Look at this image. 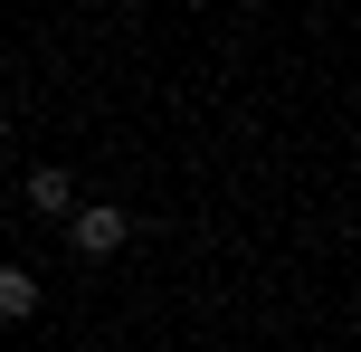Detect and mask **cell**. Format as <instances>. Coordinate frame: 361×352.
I'll list each match as a JSON object with an SVG mask.
<instances>
[{
  "label": "cell",
  "instance_id": "cell-2",
  "mask_svg": "<svg viewBox=\"0 0 361 352\" xmlns=\"http://www.w3.org/2000/svg\"><path fill=\"white\" fill-rule=\"evenodd\" d=\"M19 200H29L38 219H67V210H76V171L67 162H29V171H19Z\"/></svg>",
  "mask_w": 361,
  "mask_h": 352
},
{
  "label": "cell",
  "instance_id": "cell-3",
  "mask_svg": "<svg viewBox=\"0 0 361 352\" xmlns=\"http://www.w3.org/2000/svg\"><path fill=\"white\" fill-rule=\"evenodd\" d=\"M29 315H38V277L0 257V324H29Z\"/></svg>",
  "mask_w": 361,
  "mask_h": 352
},
{
  "label": "cell",
  "instance_id": "cell-1",
  "mask_svg": "<svg viewBox=\"0 0 361 352\" xmlns=\"http://www.w3.org/2000/svg\"><path fill=\"white\" fill-rule=\"evenodd\" d=\"M67 238H76V257H124L133 219H124L114 200H76V210H67Z\"/></svg>",
  "mask_w": 361,
  "mask_h": 352
}]
</instances>
